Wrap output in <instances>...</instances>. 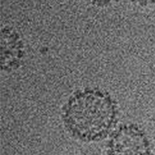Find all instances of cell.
<instances>
[{
    "mask_svg": "<svg viewBox=\"0 0 155 155\" xmlns=\"http://www.w3.org/2000/svg\"><path fill=\"white\" fill-rule=\"evenodd\" d=\"M118 108L107 92L87 88L74 92L65 103L62 120L73 137L84 141L105 138L117 121Z\"/></svg>",
    "mask_w": 155,
    "mask_h": 155,
    "instance_id": "obj_1",
    "label": "cell"
},
{
    "mask_svg": "<svg viewBox=\"0 0 155 155\" xmlns=\"http://www.w3.org/2000/svg\"><path fill=\"white\" fill-rule=\"evenodd\" d=\"M131 1L141 6H147L155 4V0H131Z\"/></svg>",
    "mask_w": 155,
    "mask_h": 155,
    "instance_id": "obj_5",
    "label": "cell"
},
{
    "mask_svg": "<svg viewBox=\"0 0 155 155\" xmlns=\"http://www.w3.org/2000/svg\"><path fill=\"white\" fill-rule=\"evenodd\" d=\"M107 155H152L150 141L141 128L135 124H123L111 135Z\"/></svg>",
    "mask_w": 155,
    "mask_h": 155,
    "instance_id": "obj_2",
    "label": "cell"
},
{
    "mask_svg": "<svg viewBox=\"0 0 155 155\" xmlns=\"http://www.w3.org/2000/svg\"><path fill=\"white\" fill-rule=\"evenodd\" d=\"M88 3L91 5H96V6H105L111 4L112 2L116 1V0H85Z\"/></svg>",
    "mask_w": 155,
    "mask_h": 155,
    "instance_id": "obj_4",
    "label": "cell"
},
{
    "mask_svg": "<svg viewBox=\"0 0 155 155\" xmlns=\"http://www.w3.org/2000/svg\"><path fill=\"white\" fill-rule=\"evenodd\" d=\"M24 57V45L14 29L5 28L1 31V70L7 73L18 69Z\"/></svg>",
    "mask_w": 155,
    "mask_h": 155,
    "instance_id": "obj_3",
    "label": "cell"
}]
</instances>
